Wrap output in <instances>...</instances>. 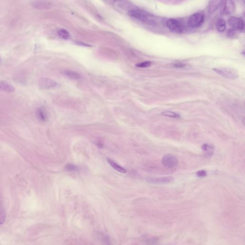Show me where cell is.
Masks as SVG:
<instances>
[{"instance_id": "obj_1", "label": "cell", "mask_w": 245, "mask_h": 245, "mask_svg": "<svg viewBox=\"0 0 245 245\" xmlns=\"http://www.w3.org/2000/svg\"><path fill=\"white\" fill-rule=\"evenodd\" d=\"M128 14L130 16L148 25H153L155 23V20L152 15L148 12L139 9H132L129 10Z\"/></svg>"}, {"instance_id": "obj_2", "label": "cell", "mask_w": 245, "mask_h": 245, "mask_svg": "<svg viewBox=\"0 0 245 245\" xmlns=\"http://www.w3.org/2000/svg\"><path fill=\"white\" fill-rule=\"evenodd\" d=\"M215 72L224 78L231 80H236L239 78V74L236 70L227 68H213Z\"/></svg>"}, {"instance_id": "obj_3", "label": "cell", "mask_w": 245, "mask_h": 245, "mask_svg": "<svg viewBox=\"0 0 245 245\" xmlns=\"http://www.w3.org/2000/svg\"><path fill=\"white\" fill-rule=\"evenodd\" d=\"M162 162L164 167L169 169L176 167L179 164L177 158L175 155L171 154H165L163 156Z\"/></svg>"}, {"instance_id": "obj_4", "label": "cell", "mask_w": 245, "mask_h": 245, "mask_svg": "<svg viewBox=\"0 0 245 245\" xmlns=\"http://www.w3.org/2000/svg\"><path fill=\"white\" fill-rule=\"evenodd\" d=\"M204 19V14L201 12L194 13L188 20V25L191 28H197L202 25Z\"/></svg>"}, {"instance_id": "obj_5", "label": "cell", "mask_w": 245, "mask_h": 245, "mask_svg": "<svg viewBox=\"0 0 245 245\" xmlns=\"http://www.w3.org/2000/svg\"><path fill=\"white\" fill-rule=\"evenodd\" d=\"M166 26L171 31L181 34L183 31V27L181 23L175 19H169L166 22Z\"/></svg>"}, {"instance_id": "obj_6", "label": "cell", "mask_w": 245, "mask_h": 245, "mask_svg": "<svg viewBox=\"0 0 245 245\" xmlns=\"http://www.w3.org/2000/svg\"><path fill=\"white\" fill-rule=\"evenodd\" d=\"M229 25L234 30L243 31L244 29V21L241 18L232 16L229 20Z\"/></svg>"}, {"instance_id": "obj_7", "label": "cell", "mask_w": 245, "mask_h": 245, "mask_svg": "<svg viewBox=\"0 0 245 245\" xmlns=\"http://www.w3.org/2000/svg\"><path fill=\"white\" fill-rule=\"evenodd\" d=\"M39 87L43 89H49L56 88L59 84L49 78H41L39 80Z\"/></svg>"}, {"instance_id": "obj_8", "label": "cell", "mask_w": 245, "mask_h": 245, "mask_svg": "<svg viewBox=\"0 0 245 245\" xmlns=\"http://www.w3.org/2000/svg\"><path fill=\"white\" fill-rule=\"evenodd\" d=\"M173 178L171 176H166L162 177L150 178L147 179L148 183L153 184H167L173 181Z\"/></svg>"}, {"instance_id": "obj_9", "label": "cell", "mask_w": 245, "mask_h": 245, "mask_svg": "<svg viewBox=\"0 0 245 245\" xmlns=\"http://www.w3.org/2000/svg\"><path fill=\"white\" fill-rule=\"evenodd\" d=\"M222 8L221 12L225 14H230L234 12V3L232 1H222Z\"/></svg>"}, {"instance_id": "obj_10", "label": "cell", "mask_w": 245, "mask_h": 245, "mask_svg": "<svg viewBox=\"0 0 245 245\" xmlns=\"http://www.w3.org/2000/svg\"><path fill=\"white\" fill-rule=\"evenodd\" d=\"M0 91L6 93H13L15 89V87L6 81L0 80Z\"/></svg>"}, {"instance_id": "obj_11", "label": "cell", "mask_w": 245, "mask_h": 245, "mask_svg": "<svg viewBox=\"0 0 245 245\" xmlns=\"http://www.w3.org/2000/svg\"><path fill=\"white\" fill-rule=\"evenodd\" d=\"M222 1H210L208 6V11L210 13H213L215 12L219 7L221 5Z\"/></svg>"}, {"instance_id": "obj_12", "label": "cell", "mask_w": 245, "mask_h": 245, "mask_svg": "<svg viewBox=\"0 0 245 245\" xmlns=\"http://www.w3.org/2000/svg\"><path fill=\"white\" fill-rule=\"evenodd\" d=\"M33 6L37 9H46L49 7V3L44 1H35L32 3Z\"/></svg>"}, {"instance_id": "obj_13", "label": "cell", "mask_w": 245, "mask_h": 245, "mask_svg": "<svg viewBox=\"0 0 245 245\" xmlns=\"http://www.w3.org/2000/svg\"><path fill=\"white\" fill-rule=\"evenodd\" d=\"M37 117L42 121H46L48 118L47 113L45 109L43 108H39L37 110Z\"/></svg>"}, {"instance_id": "obj_14", "label": "cell", "mask_w": 245, "mask_h": 245, "mask_svg": "<svg viewBox=\"0 0 245 245\" xmlns=\"http://www.w3.org/2000/svg\"><path fill=\"white\" fill-rule=\"evenodd\" d=\"M107 161H108L109 164L112 167V168L115 169L117 172L122 173H125L126 172V169H125L123 168L122 167L117 164L114 161H112V159H108Z\"/></svg>"}, {"instance_id": "obj_15", "label": "cell", "mask_w": 245, "mask_h": 245, "mask_svg": "<svg viewBox=\"0 0 245 245\" xmlns=\"http://www.w3.org/2000/svg\"><path fill=\"white\" fill-rule=\"evenodd\" d=\"M65 76H67L68 78L71 79L78 80L80 79V76L79 74L76 73L75 71H71V70H66L64 72Z\"/></svg>"}, {"instance_id": "obj_16", "label": "cell", "mask_w": 245, "mask_h": 245, "mask_svg": "<svg viewBox=\"0 0 245 245\" xmlns=\"http://www.w3.org/2000/svg\"><path fill=\"white\" fill-rule=\"evenodd\" d=\"M216 28L219 32H223L226 28V22L223 19L218 20L216 23Z\"/></svg>"}, {"instance_id": "obj_17", "label": "cell", "mask_w": 245, "mask_h": 245, "mask_svg": "<svg viewBox=\"0 0 245 245\" xmlns=\"http://www.w3.org/2000/svg\"><path fill=\"white\" fill-rule=\"evenodd\" d=\"M202 151L206 153L207 155H212L214 151V147L208 144H204L201 147Z\"/></svg>"}, {"instance_id": "obj_18", "label": "cell", "mask_w": 245, "mask_h": 245, "mask_svg": "<svg viewBox=\"0 0 245 245\" xmlns=\"http://www.w3.org/2000/svg\"><path fill=\"white\" fill-rule=\"evenodd\" d=\"M6 219V212L4 207L0 203V225L5 223Z\"/></svg>"}, {"instance_id": "obj_19", "label": "cell", "mask_w": 245, "mask_h": 245, "mask_svg": "<svg viewBox=\"0 0 245 245\" xmlns=\"http://www.w3.org/2000/svg\"><path fill=\"white\" fill-rule=\"evenodd\" d=\"M58 34L60 38L67 39L69 38V33L66 29H60L58 32Z\"/></svg>"}, {"instance_id": "obj_20", "label": "cell", "mask_w": 245, "mask_h": 245, "mask_svg": "<svg viewBox=\"0 0 245 245\" xmlns=\"http://www.w3.org/2000/svg\"><path fill=\"white\" fill-rule=\"evenodd\" d=\"M161 115L163 116H168V117H172V118H176L181 117L180 115H179L177 113L172 111L163 112L162 113H161Z\"/></svg>"}, {"instance_id": "obj_21", "label": "cell", "mask_w": 245, "mask_h": 245, "mask_svg": "<svg viewBox=\"0 0 245 245\" xmlns=\"http://www.w3.org/2000/svg\"><path fill=\"white\" fill-rule=\"evenodd\" d=\"M151 61H146L136 64V66L138 68H147V67L151 66Z\"/></svg>"}, {"instance_id": "obj_22", "label": "cell", "mask_w": 245, "mask_h": 245, "mask_svg": "<svg viewBox=\"0 0 245 245\" xmlns=\"http://www.w3.org/2000/svg\"><path fill=\"white\" fill-rule=\"evenodd\" d=\"M207 172L205 170H200L196 172V174L197 177L199 178L204 177L207 176Z\"/></svg>"}, {"instance_id": "obj_23", "label": "cell", "mask_w": 245, "mask_h": 245, "mask_svg": "<svg viewBox=\"0 0 245 245\" xmlns=\"http://www.w3.org/2000/svg\"><path fill=\"white\" fill-rule=\"evenodd\" d=\"M174 66L176 68H183V67H184V65L183 64L179 63L175 64H174Z\"/></svg>"}, {"instance_id": "obj_24", "label": "cell", "mask_w": 245, "mask_h": 245, "mask_svg": "<svg viewBox=\"0 0 245 245\" xmlns=\"http://www.w3.org/2000/svg\"><path fill=\"white\" fill-rule=\"evenodd\" d=\"M68 168L69 169V170H73L74 171L76 169V167L72 165H69V166H68Z\"/></svg>"}, {"instance_id": "obj_25", "label": "cell", "mask_w": 245, "mask_h": 245, "mask_svg": "<svg viewBox=\"0 0 245 245\" xmlns=\"http://www.w3.org/2000/svg\"><path fill=\"white\" fill-rule=\"evenodd\" d=\"M0 61H1V58H0Z\"/></svg>"}]
</instances>
